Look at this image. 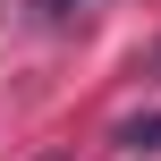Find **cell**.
<instances>
[{
    "instance_id": "6da1fadb",
    "label": "cell",
    "mask_w": 161,
    "mask_h": 161,
    "mask_svg": "<svg viewBox=\"0 0 161 161\" xmlns=\"http://www.w3.org/2000/svg\"><path fill=\"white\" fill-rule=\"evenodd\" d=\"M119 153H161V110H144V119L119 127Z\"/></svg>"
},
{
    "instance_id": "7a4b0ae2",
    "label": "cell",
    "mask_w": 161,
    "mask_h": 161,
    "mask_svg": "<svg viewBox=\"0 0 161 161\" xmlns=\"http://www.w3.org/2000/svg\"><path fill=\"white\" fill-rule=\"evenodd\" d=\"M42 8H51V17H68V8H85V0H42Z\"/></svg>"
},
{
    "instance_id": "3957f363",
    "label": "cell",
    "mask_w": 161,
    "mask_h": 161,
    "mask_svg": "<svg viewBox=\"0 0 161 161\" xmlns=\"http://www.w3.org/2000/svg\"><path fill=\"white\" fill-rule=\"evenodd\" d=\"M153 76H161V42H153Z\"/></svg>"
},
{
    "instance_id": "277c9868",
    "label": "cell",
    "mask_w": 161,
    "mask_h": 161,
    "mask_svg": "<svg viewBox=\"0 0 161 161\" xmlns=\"http://www.w3.org/2000/svg\"><path fill=\"white\" fill-rule=\"evenodd\" d=\"M42 161H59V153H42Z\"/></svg>"
}]
</instances>
